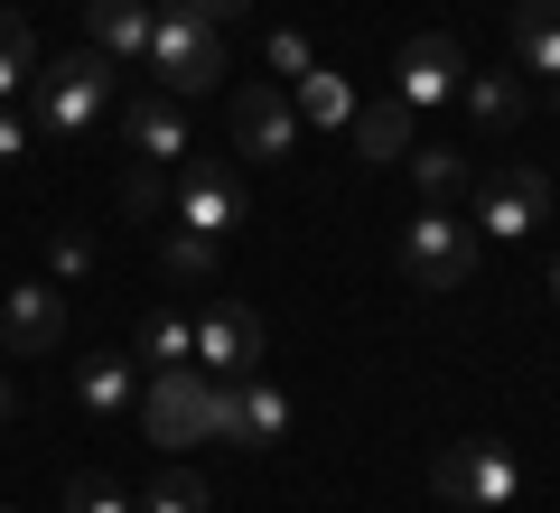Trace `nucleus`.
<instances>
[{"instance_id": "nucleus-1", "label": "nucleus", "mask_w": 560, "mask_h": 513, "mask_svg": "<svg viewBox=\"0 0 560 513\" xmlns=\"http://www.w3.org/2000/svg\"><path fill=\"white\" fill-rule=\"evenodd\" d=\"M150 75H160V94H215L224 75H234V47H224V28L215 20H197V10H178V0H168V10H150Z\"/></svg>"}, {"instance_id": "nucleus-2", "label": "nucleus", "mask_w": 560, "mask_h": 513, "mask_svg": "<svg viewBox=\"0 0 560 513\" xmlns=\"http://www.w3.org/2000/svg\"><path fill=\"white\" fill-rule=\"evenodd\" d=\"M477 261H486V234L458 206H420V215L401 224V280H411V290H467Z\"/></svg>"}, {"instance_id": "nucleus-3", "label": "nucleus", "mask_w": 560, "mask_h": 513, "mask_svg": "<svg viewBox=\"0 0 560 513\" xmlns=\"http://www.w3.org/2000/svg\"><path fill=\"white\" fill-rule=\"evenodd\" d=\"M140 439L150 448H206L215 439V374H197V364L140 374Z\"/></svg>"}, {"instance_id": "nucleus-4", "label": "nucleus", "mask_w": 560, "mask_h": 513, "mask_svg": "<svg viewBox=\"0 0 560 513\" xmlns=\"http://www.w3.org/2000/svg\"><path fill=\"white\" fill-rule=\"evenodd\" d=\"M113 75L121 66L113 57H94V47H75V57H57V66H38V131L47 140H84L103 121V103H113Z\"/></svg>"}, {"instance_id": "nucleus-5", "label": "nucleus", "mask_w": 560, "mask_h": 513, "mask_svg": "<svg viewBox=\"0 0 560 513\" xmlns=\"http://www.w3.org/2000/svg\"><path fill=\"white\" fill-rule=\"evenodd\" d=\"M430 494L440 504H467V513H504L523 494V457L504 439H458V448L430 457Z\"/></svg>"}, {"instance_id": "nucleus-6", "label": "nucleus", "mask_w": 560, "mask_h": 513, "mask_svg": "<svg viewBox=\"0 0 560 513\" xmlns=\"http://www.w3.org/2000/svg\"><path fill=\"white\" fill-rule=\"evenodd\" d=\"M477 224L486 243H533L541 224H551V178H541V168H523V159H504L495 178L477 187Z\"/></svg>"}, {"instance_id": "nucleus-7", "label": "nucleus", "mask_w": 560, "mask_h": 513, "mask_svg": "<svg viewBox=\"0 0 560 513\" xmlns=\"http://www.w3.org/2000/svg\"><path fill=\"white\" fill-rule=\"evenodd\" d=\"M168 224L224 243L243 224V178H234V168H215V159H178V178H168Z\"/></svg>"}, {"instance_id": "nucleus-8", "label": "nucleus", "mask_w": 560, "mask_h": 513, "mask_svg": "<svg viewBox=\"0 0 560 513\" xmlns=\"http://www.w3.org/2000/svg\"><path fill=\"white\" fill-rule=\"evenodd\" d=\"M215 439H234V448H280V439H290V393H280L271 374L215 383Z\"/></svg>"}, {"instance_id": "nucleus-9", "label": "nucleus", "mask_w": 560, "mask_h": 513, "mask_svg": "<svg viewBox=\"0 0 560 513\" xmlns=\"http://www.w3.org/2000/svg\"><path fill=\"white\" fill-rule=\"evenodd\" d=\"M458 84H467V47L440 38V28H420V38L393 57V103H411V113H440V103H458Z\"/></svg>"}, {"instance_id": "nucleus-10", "label": "nucleus", "mask_w": 560, "mask_h": 513, "mask_svg": "<svg viewBox=\"0 0 560 513\" xmlns=\"http://www.w3.org/2000/svg\"><path fill=\"white\" fill-rule=\"evenodd\" d=\"M234 150L253 159V168H271V159L300 150V113H290V84L243 75V94H234Z\"/></svg>"}, {"instance_id": "nucleus-11", "label": "nucleus", "mask_w": 560, "mask_h": 513, "mask_svg": "<svg viewBox=\"0 0 560 513\" xmlns=\"http://www.w3.org/2000/svg\"><path fill=\"white\" fill-rule=\"evenodd\" d=\"M253 364H261V317L243 308V299H206L197 308V374L234 383V374H253Z\"/></svg>"}, {"instance_id": "nucleus-12", "label": "nucleus", "mask_w": 560, "mask_h": 513, "mask_svg": "<svg viewBox=\"0 0 560 513\" xmlns=\"http://www.w3.org/2000/svg\"><path fill=\"white\" fill-rule=\"evenodd\" d=\"M121 131H131V159H140V168H178V159L197 150V140H187L178 94H160V84H150V94H140L131 113H121Z\"/></svg>"}, {"instance_id": "nucleus-13", "label": "nucleus", "mask_w": 560, "mask_h": 513, "mask_svg": "<svg viewBox=\"0 0 560 513\" xmlns=\"http://www.w3.org/2000/svg\"><path fill=\"white\" fill-rule=\"evenodd\" d=\"M458 103H467V121L477 131H523V113H533V84L514 75V66H467V84H458Z\"/></svg>"}, {"instance_id": "nucleus-14", "label": "nucleus", "mask_w": 560, "mask_h": 513, "mask_svg": "<svg viewBox=\"0 0 560 513\" xmlns=\"http://www.w3.org/2000/svg\"><path fill=\"white\" fill-rule=\"evenodd\" d=\"M0 336H10L20 355H47V346L66 336V290H57V280H20L10 308H0Z\"/></svg>"}, {"instance_id": "nucleus-15", "label": "nucleus", "mask_w": 560, "mask_h": 513, "mask_svg": "<svg viewBox=\"0 0 560 513\" xmlns=\"http://www.w3.org/2000/svg\"><path fill=\"white\" fill-rule=\"evenodd\" d=\"M346 140H355V159L364 168H393V159H411V140H420V113L411 103H355V121H346Z\"/></svg>"}, {"instance_id": "nucleus-16", "label": "nucleus", "mask_w": 560, "mask_h": 513, "mask_svg": "<svg viewBox=\"0 0 560 513\" xmlns=\"http://www.w3.org/2000/svg\"><path fill=\"white\" fill-rule=\"evenodd\" d=\"M514 75H541L560 103V0H514Z\"/></svg>"}, {"instance_id": "nucleus-17", "label": "nucleus", "mask_w": 560, "mask_h": 513, "mask_svg": "<svg viewBox=\"0 0 560 513\" xmlns=\"http://www.w3.org/2000/svg\"><path fill=\"white\" fill-rule=\"evenodd\" d=\"M84 47L113 66L150 57V0H84Z\"/></svg>"}, {"instance_id": "nucleus-18", "label": "nucleus", "mask_w": 560, "mask_h": 513, "mask_svg": "<svg viewBox=\"0 0 560 513\" xmlns=\"http://www.w3.org/2000/svg\"><path fill=\"white\" fill-rule=\"evenodd\" d=\"M75 401H84L94 420L131 411V401H140V364H131V355H84V364H75Z\"/></svg>"}, {"instance_id": "nucleus-19", "label": "nucleus", "mask_w": 560, "mask_h": 513, "mask_svg": "<svg viewBox=\"0 0 560 513\" xmlns=\"http://www.w3.org/2000/svg\"><path fill=\"white\" fill-rule=\"evenodd\" d=\"M290 113L318 121V131H346V121H355V84H346L337 66H308V75H290Z\"/></svg>"}, {"instance_id": "nucleus-20", "label": "nucleus", "mask_w": 560, "mask_h": 513, "mask_svg": "<svg viewBox=\"0 0 560 513\" xmlns=\"http://www.w3.org/2000/svg\"><path fill=\"white\" fill-rule=\"evenodd\" d=\"M28 84H38V28L0 0V103H20Z\"/></svg>"}, {"instance_id": "nucleus-21", "label": "nucleus", "mask_w": 560, "mask_h": 513, "mask_svg": "<svg viewBox=\"0 0 560 513\" xmlns=\"http://www.w3.org/2000/svg\"><path fill=\"white\" fill-rule=\"evenodd\" d=\"M140 364H197V317H178V308H150V327H140Z\"/></svg>"}, {"instance_id": "nucleus-22", "label": "nucleus", "mask_w": 560, "mask_h": 513, "mask_svg": "<svg viewBox=\"0 0 560 513\" xmlns=\"http://www.w3.org/2000/svg\"><path fill=\"white\" fill-rule=\"evenodd\" d=\"M160 271L178 280V290H215V243H206V234H178V224H168V234H160Z\"/></svg>"}, {"instance_id": "nucleus-23", "label": "nucleus", "mask_w": 560, "mask_h": 513, "mask_svg": "<svg viewBox=\"0 0 560 513\" xmlns=\"http://www.w3.org/2000/svg\"><path fill=\"white\" fill-rule=\"evenodd\" d=\"M411 178H420V206H448L467 187V159L458 150H420V140H411Z\"/></svg>"}, {"instance_id": "nucleus-24", "label": "nucleus", "mask_w": 560, "mask_h": 513, "mask_svg": "<svg viewBox=\"0 0 560 513\" xmlns=\"http://www.w3.org/2000/svg\"><path fill=\"white\" fill-rule=\"evenodd\" d=\"M140 513H206V476L197 467H168L160 486L140 494Z\"/></svg>"}, {"instance_id": "nucleus-25", "label": "nucleus", "mask_w": 560, "mask_h": 513, "mask_svg": "<svg viewBox=\"0 0 560 513\" xmlns=\"http://www.w3.org/2000/svg\"><path fill=\"white\" fill-rule=\"evenodd\" d=\"M66 513H140V504H131L121 486H94V476H75V486H66Z\"/></svg>"}, {"instance_id": "nucleus-26", "label": "nucleus", "mask_w": 560, "mask_h": 513, "mask_svg": "<svg viewBox=\"0 0 560 513\" xmlns=\"http://www.w3.org/2000/svg\"><path fill=\"white\" fill-rule=\"evenodd\" d=\"M261 57H271V75H308V66H318L300 28H271V47H261Z\"/></svg>"}, {"instance_id": "nucleus-27", "label": "nucleus", "mask_w": 560, "mask_h": 513, "mask_svg": "<svg viewBox=\"0 0 560 513\" xmlns=\"http://www.w3.org/2000/svg\"><path fill=\"white\" fill-rule=\"evenodd\" d=\"M121 206H131V215H160V206H168V168H131Z\"/></svg>"}, {"instance_id": "nucleus-28", "label": "nucleus", "mask_w": 560, "mask_h": 513, "mask_svg": "<svg viewBox=\"0 0 560 513\" xmlns=\"http://www.w3.org/2000/svg\"><path fill=\"white\" fill-rule=\"evenodd\" d=\"M28 140H38V131H28V113H20V103H0V168H20Z\"/></svg>"}, {"instance_id": "nucleus-29", "label": "nucleus", "mask_w": 560, "mask_h": 513, "mask_svg": "<svg viewBox=\"0 0 560 513\" xmlns=\"http://www.w3.org/2000/svg\"><path fill=\"white\" fill-rule=\"evenodd\" d=\"M84 271H94V243H84V234H57V280H84Z\"/></svg>"}, {"instance_id": "nucleus-30", "label": "nucleus", "mask_w": 560, "mask_h": 513, "mask_svg": "<svg viewBox=\"0 0 560 513\" xmlns=\"http://www.w3.org/2000/svg\"><path fill=\"white\" fill-rule=\"evenodd\" d=\"M178 10H197V20H215V28H224V20H243L253 0H178Z\"/></svg>"}, {"instance_id": "nucleus-31", "label": "nucleus", "mask_w": 560, "mask_h": 513, "mask_svg": "<svg viewBox=\"0 0 560 513\" xmlns=\"http://www.w3.org/2000/svg\"><path fill=\"white\" fill-rule=\"evenodd\" d=\"M0 430H10V383H0Z\"/></svg>"}, {"instance_id": "nucleus-32", "label": "nucleus", "mask_w": 560, "mask_h": 513, "mask_svg": "<svg viewBox=\"0 0 560 513\" xmlns=\"http://www.w3.org/2000/svg\"><path fill=\"white\" fill-rule=\"evenodd\" d=\"M551 299H560V261H551Z\"/></svg>"}]
</instances>
